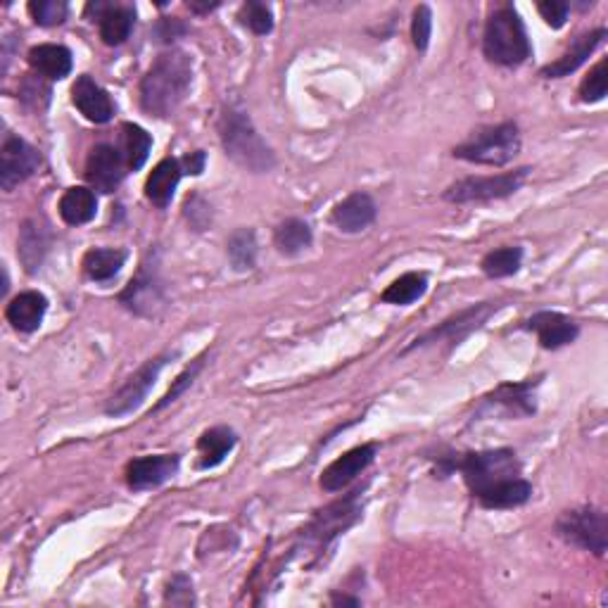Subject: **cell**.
I'll return each mask as SVG.
<instances>
[{
  "instance_id": "obj_1",
  "label": "cell",
  "mask_w": 608,
  "mask_h": 608,
  "mask_svg": "<svg viewBox=\"0 0 608 608\" xmlns=\"http://www.w3.org/2000/svg\"><path fill=\"white\" fill-rule=\"evenodd\" d=\"M193 86V60L183 50H167L152 62L141 81V105L155 117H169L179 110Z\"/></svg>"
},
{
  "instance_id": "obj_2",
  "label": "cell",
  "mask_w": 608,
  "mask_h": 608,
  "mask_svg": "<svg viewBox=\"0 0 608 608\" xmlns=\"http://www.w3.org/2000/svg\"><path fill=\"white\" fill-rule=\"evenodd\" d=\"M219 138L233 162L255 174H266L276 167L274 150L264 143L250 117L236 107H226L219 117Z\"/></svg>"
},
{
  "instance_id": "obj_3",
  "label": "cell",
  "mask_w": 608,
  "mask_h": 608,
  "mask_svg": "<svg viewBox=\"0 0 608 608\" xmlns=\"http://www.w3.org/2000/svg\"><path fill=\"white\" fill-rule=\"evenodd\" d=\"M483 50L487 60L504 67H516L530 57L528 31L521 15L511 5H504L487 19Z\"/></svg>"
},
{
  "instance_id": "obj_4",
  "label": "cell",
  "mask_w": 608,
  "mask_h": 608,
  "mask_svg": "<svg viewBox=\"0 0 608 608\" xmlns=\"http://www.w3.org/2000/svg\"><path fill=\"white\" fill-rule=\"evenodd\" d=\"M521 150V133L513 122L485 126L454 148V157L487 167H504Z\"/></svg>"
},
{
  "instance_id": "obj_5",
  "label": "cell",
  "mask_w": 608,
  "mask_h": 608,
  "mask_svg": "<svg viewBox=\"0 0 608 608\" xmlns=\"http://www.w3.org/2000/svg\"><path fill=\"white\" fill-rule=\"evenodd\" d=\"M456 468L464 473L466 485L471 487L473 497L490 487L504 483V480L518 478L521 464L511 449H492V452L466 454L464 459L456 461Z\"/></svg>"
},
{
  "instance_id": "obj_6",
  "label": "cell",
  "mask_w": 608,
  "mask_h": 608,
  "mask_svg": "<svg viewBox=\"0 0 608 608\" xmlns=\"http://www.w3.org/2000/svg\"><path fill=\"white\" fill-rule=\"evenodd\" d=\"M556 532L568 544L592 551L594 556H604L608 547V521L606 513L592 506H582V509H570L561 513L556 521Z\"/></svg>"
},
{
  "instance_id": "obj_7",
  "label": "cell",
  "mask_w": 608,
  "mask_h": 608,
  "mask_svg": "<svg viewBox=\"0 0 608 608\" xmlns=\"http://www.w3.org/2000/svg\"><path fill=\"white\" fill-rule=\"evenodd\" d=\"M528 174L530 169L523 167L497 176H468V179L456 181L445 190V200L464 205V202H487V200L509 198V195H513L523 186Z\"/></svg>"
},
{
  "instance_id": "obj_8",
  "label": "cell",
  "mask_w": 608,
  "mask_h": 608,
  "mask_svg": "<svg viewBox=\"0 0 608 608\" xmlns=\"http://www.w3.org/2000/svg\"><path fill=\"white\" fill-rule=\"evenodd\" d=\"M169 354H160V357L145 361V364L138 369L133 376L126 380V383L110 397V402L105 404V414L107 416H126L131 414L133 409H138L143 404V399L148 397V392L155 388V380L160 376L164 364H167Z\"/></svg>"
},
{
  "instance_id": "obj_9",
  "label": "cell",
  "mask_w": 608,
  "mask_h": 608,
  "mask_svg": "<svg viewBox=\"0 0 608 608\" xmlns=\"http://www.w3.org/2000/svg\"><path fill=\"white\" fill-rule=\"evenodd\" d=\"M41 167V152L19 136H5L0 148V186L12 190Z\"/></svg>"
},
{
  "instance_id": "obj_10",
  "label": "cell",
  "mask_w": 608,
  "mask_h": 608,
  "mask_svg": "<svg viewBox=\"0 0 608 608\" xmlns=\"http://www.w3.org/2000/svg\"><path fill=\"white\" fill-rule=\"evenodd\" d=\"M492 312H497V304H492V302L475 304V307L466 309V312L456 314L454 319L442 323L440 328H433L428 335H423L421 340H416L414 347L437 345V342H445V340L449 342V345H456V342L464 340L466 335L478 331V328L483 326L487 319H490Z\"/></svg>"
},
{
  "instance_id": "obj_11",
  "label": "cell",
  "mask_w": 608,
  "mask_h": 608,
  "mask_svg": "<svg viewBox=\"0 0 608 608\" xmlns=\"http://www.w3.org/2000/svg\"><path fill=\"white\" fill-rule=\"evenodd\" d=\"M126 162L122 152L112 145H95L86 160V181L100 193H114L124 181Z\"/></svg>"
},
{
  "instance_id": "obj_12",
  "label": "cell",
  "mask_w": 608,
  "mask_h": 608,
  "mask_svg": "<svg viewBox=\"0 0 608 608\" xmlns=\"http://www.w3.org/2000/svg\"><path fill=\"white\" fill-rule=\"evenodd\" d=\"M179 471V456L176 454H155L133 459L126 466V483L131 490H152L167 483Z\"/></svg>"
},
{
  "instance_id": "obj_13",
  "label": "cell",
  "mask_w": 608,
  "mask_h": 608,
  "mask_svg": "<svg viewBox=\"0 0 608 608\" xmlns=\"http://www.w3.org/2000/svg\"><path fill=\"white\" fill-rule=\"evenodd\" d=\"M376 445H361L350 449L347 454H342L340 459H335L326 471L321 473V487L326 492H338L342 487L352 483L357 475H361L369 468V464L376 456Z\"/></svg>"
},
{
  "instance_id": "obj_14",
  "label": "cell",
  "mask_w": 608,
  "mask_h": 608,
  "mask_svg": "<svg viewBox=\"0 0 608 608\" xmlns=\"http://www.w3.org/2000/svg\"><path fill=\"white\" fill-rule=\"evenodd\" d=\"M119 300H122L124 307L131 309L133 314L157 316L164 307V302H167V297H164V288L160 281H157V276L143 269L141 274L129 283V288L119 295Z\"/></svg>"
},
{
  "instance_id": "obj_15",
  "label": "cell",
  "mask_w": 608,
  "mask_h": 608,
  "mask_svg": "<svg viewBox=\"0 0 608 608\" xmlns=\"http://www.w3.org/2000/svg\"><path fill=\"white\" fill-rule=\"evenodd\" d=\"M525 328L537 335V340H540L544 350H559L563 345H570L580 333L578 323L570 321L568 316H563L559 312L532 314L528 323H525Z\"/></svg>"
},
{
  "instance_id": "obj_16",
  "label": "cell",
  "mask_w": 608,
  "mask_h": 608,
  "mask_svg": "<svg viewBox=\"0 0 608 608\" xmlns=\"http://www.w3.org/2000/svg\"><path fill=\"white\" fill-rule=\"evenodd\" d=\"M72 100L88 122L107 124L114 117V103L110 93L103 86H98L91 76H79L72 86Z\"/></svg>"
},
{
  "instance_id": "obj_17",
  "label": "cell",
  "mask_w": 608,
  "mask_h": 608,
  "mask_svg": "<svg viewBox=\"0 0 608 608\" xmlns=\"http://www.w3.org/2000/svg\"><path fill=\"white\" fill-rule=\"evenodd\" d=\"M376 202L369 193H352L333 209V224L345 233H359L376 221Z\"/></svg>"
},
{
  "instance_id": "obj_18",
  "label": "cell",
  "mask_w": 608,
  "mask_h": 608,
  "mask_svg": "<svg viewBox=\"0 0 608 608\" xmlns=\"http://www.w3.org/2000/svg\"><path fill=\"white\" fill-rule=\"evenodd\" d=\"M46 309H48L46 297L36 293V290H27V293H19L17 297H12L8 309H5V316H8L12 328H17L19 333H34L43 323Z\"/></svg>"
},
{
  "instance_id": "obj_19",
  "label": "cell",
  "mask_w": 608,
  "mask_h": 608,
  "mask_svg": "<svg viewBox=\"0 0 608 608\" xmlns=\"http://www.w3.org/2000/svg\"><path fill=\"white\" fill-rule=\"evenodd\" d=\"M29 65L43 79L60 81L72 72V50L57 43H41L29 50Z\"/></svg>"
},
{
  "instance_id": "obj_20",
  "label": "cell",
  "mask_w": 608,
  "mask_h": 608,
  "mask_svg": "<svg viewBox=\"0 0 608 608\" xmlns=\"http://www.w3.org/2000/svg\"><path fill=\"white\" fill-rule=\"evenodd\" d=\"M604 38H606V29H597V31H592V34L578 36L573 41V46H570L566 53L559 57V60L551 62V65L542 69V76H547V79H561V76L573 74L575 69H578L582 62H585L587 57L597 50V46L604 41Z\"/></svg>"
},
{
  "instance_id": "obj_21",
  "label": "cell",
  "mask_w": 608,
  "mask_h": 608,
  "mask_svg": "<svg viewBox=\"0 0 608 608\" xmlns=\"http://www.w3.org/2000/svg\"><path fill=\"white\" fill-rule=\"evenodd\" d=\"M183 174V167L179 160H162L157 164L155 169H152V174L148 176V181H145V195H148V200L152 205L157 207H167L171 198H174L176 186H179Z\"/></svg>"
},
{
  "instance_id": "obj_22",
  "label": "cell",
  "mask_w": 608,
  "mask_h": 608,
  "mask_svg": "<svg viewBox=\"0 0 608 608\" xmlns=\"http://www.w3.org/2000/svg\"><path fill=\"white\" fill-rule=\"evenodd\" d=\"M60 217L69 226H84L88 221L95 219L98 212V200L95 193L86 186H74L67 188L65 195L60 198Z\"/></svg>"
},
{
  "instance_id": "obj_23",
  "label": "cell",
  "mask_w": 608,
  "mask_h": 608,
  "mask_svg": "<svg viewBox=\"0 0 608 608\" xmlns=\"http://www.w3.org/2000/svg\"><path fill=\"white\" fill-rule=\"evenodd\" d=\"M532 497V485L523 478H511L478 494V502L485 509H516Z\"/></svg>"
},
{
  "instance_id": "obj_24",
  "label": "cell",
  "mask_w": 608,
  "mask_h": 608,
  "mask_svg": "<svg viewBox=\"0 0 608 608\" xmlns=\"http://www.w3.org/2000/svg\"><path fill=\"white\" fill-rule=\"evenodd\" d=\"M236 447V433L226 426L209 428L200 435L198 440V452H200V468H214L231 454V449Z\"/></svg>"
},
{
  "instance_id": "obj_25",
  "label": "cell",
  "mask_w": 608,
  "mask_h": 608,
  "mask_svg": "<svg viewBox=\"0 0 608 608\" xmlns=\"http://www.w3.org/2000/svg\"><path fill=\"white\" fill-rule=\"evenodd\" d=\"M133 22H136V12L129 5H107V10L100 15V38L107 46H122L126 38L131 36Z\"/></svg>"
},
{
  "instance_id": "obj_26",
  "label": "cell",
  "mask_w": 608,
  "mask_h": 608,
  "mask_svg": "<svg viewBox=\"0 0 608 608\" xmlns=\"http://www.w3.org/2000/svg\"><path fill=\"white\" fill-rule=\"evenodd\" d=\"M532 388H535V383L504 385V388H499L492 397H487V404L504 407L509 416L535 414V399H532V395H530Z\"/></svg>"
},
{
  "instance_id": "obj_27",
  "label": "cell",
  "mask_w": 608,
  "mask_h": 608,
  "mask_svg": "<svg viewBox=\"0 0 608 608\" xmlns=\"http://www.w3.org/2000/svg\"><path fill=\"white\" fill-rule=\"evenodd\" d=\"M48 250V238L43 226H38V221H24L22 231H19V259H22L27 271H34L41 266L43 255Z\"/></svg>"
},
{
  "instance_id": "obj_28",
  "label": "cell",
  "mask_w": 608,
  "mask_h": 608,
  "mask_svg": "<svg viewBox=\"0 0 608 608\" xmlns=\"http://www.w3.org/2000/svg\"><path fill=\"white\" fill-rule=\"evenodd\" d=\"M126 262L124 250H112V247H98L84 257V271L91 281H110L122 271Z\"/></svg>"
},
{
  "instance_id": "obj_29",
  "label": "cell",
  "mask_w": 608,
  "mask_h": 608,
  "mask_svg": "<svg viewBox=\"0 0 608 608\" xmlns=\"http://www.w3.org/2000/svg\"><path fill=\"white\" fill-rule=\"evenodd\" d=\"M274 243L281 255H300V252L312 245V228L302 219H285L283 224H278L276 228Z\"/></svg>"
},
{
  "instance_id": "obj_30",
  "label": "cell",
  "mask_w": 608,
  "mask_h": 608,
  "mask_svg": "<svg viewBox=\"0 0 608 608\" xmlns=\"http://www.w3.org/2000/svg\"><path fill=\"white\" fill-rule=\"evenodd\" d=\"M152 148L150 133L138 124H124L122 126V157L129 169H141L145 160H148Z\"/></svg>"
},
{
  "instance_id": "obj_31",
  "label": "cell",
  "mask_w": 608,
  "mask_h": 608,
  "mask_svg": "<svg viewBox=\"0 0 608 608\" xmlns=\"http://www.w3.org/2000/svg\"><path fill=\"white\" fill-rule=\"evenodd\" d=\"M354 502V499H350V502H340V504H333L328 506L326 511L319 513V518H316L312 530L316 532V537H319V542L323 540V544H326L331 537L338 535V532H342L347 528V525H352L354 516H357V509H350V504Z\"/></svg>"
},
{
  "instance_id": "obj_32",
  "label": "cell",
  "mask_w": 608,
  "mask_h": 608,
  "mask_svg": "<svg viewBox=\"0 0 608 608\" xmlns=\"http://www.w3.org/2000/svg\"><path fill=\"white\" fill-rule=\"evenodd\" d=\"M426 290H428V278L423 274H416V271H411V274L399 276L397 281H392L388 288H385L383 302L404 307V304L421 300V297L426 295Z\"/></svg>"
},
{
  "instance_id": "obj_33",
  "label": "cell",
  "mask_w": 608,
  "mask_h": 608,
  "mask_svg": "<svg viewBox=\"0 0 608 608\" xmlns=\"http://www.w3.org/2000/svg\"><path fill=\"white\" fill-rule=\"evenodd\" d=\"M228 259H231L233 269L247 271L255 266L257 259V238L252 228H238L228 238Z\"/></svg>"
},
{
  "instance_id": "obj_34",
  "label": "cell",
  "mask_w": 608,
  "mask_h": 608,
  "mask_svg": "<svg viewBox=\"0 0 608 608\" xmlns=\"http://www.w3.org/2000/svg\"><path fill=\"white\" fill-rule=\"evenodd\" d=\"M523 262V250L521 247H499V250L487 252L483 257V271L490 278H506L513 276L521 269Z\"/></svg>"
},
{
  "instance_id": "obj_35",
  "label": "cell",
  "mask_w": 608,
  "mask_h": 608,
  "mask_svg": "<svg viewBox=\"0 0 608 608\" xmlns=\"http://www.w3.org/2000/svg\"><path fill=\"white\" fill-rule=\"evenodd\" d=\"M67 3L65 0H31L29 12L36 24L41 27H57L67 19Z\"/></svg>"
},
{
  "instance_id": "obj_36",
  "label": "cell",
  "mask_w": 608,
  "mask_h": 608,
  "mask_svg": "<svg viewBox=\"0 0 608 608\" xmlns=\"http://www.w3.org/2000/svg\"><path fill=\"white\" fill-rule=\"evenodd\" d=\"M606 91H608V60H601L580 84V98L582 103H599V100L606 98Z\"/></svg>"
},
{
  "instance_id": "obj_37",
  "label": "cell",
  "mask_w": 608,
  "mask_h": 608,
  "mask_svg": "<svg viewBox=\"0 0 608 608\" xmlns=\"http://www.w3.org/2000/svg\"><path fill=\"white\" fill-rule=\"evenodd\" d=\"M240 19H243L245 27H250L257 36L269 34V31L274 29V12H271L269 5L257 3V0L243 5V10H240Z\"/></svg>"
},
{
  "instance_id": "obj_38",
  "label": "cell",
  "mask_w": 608,
  "mask_h": 608,
  "mask_svg": "<svg viewBox=\"0 0 608 608\" xmlns=\"http://www.w3.org/2000/svg\"><path fill=\"white\" fill-rule=\"evenodd\" d=\"M430 29H433V12L428 5H418L414 12V22H411V38L418 50H426L430 43Z\"/></svg>"
},
{
  "instance_id": "obj_39",
  "label": "cell",
  "mask_w": 608,
  "mask_h": 608,
  "mask_svg": "<svg viewBox=\"0 0 608 608\" xmlns=\"http://www.w3.org/2000/svg\"><path fill=\"white\" fill-rule=\"evenodd\" d=\"M202 364H205V361H202V359H198V361H195V364H193V366H190V369H186V371H183V373H181V376L174 380V385H171V388H169V392H167V395H164V397H162V402H160V404H157V407H155V411H160V409H164V407H169V404H171V402H176V399H179V397L183 395V392H186V390L190 388V385H193V380H195V376H198V373H200V369H202Z\"/></svg>"
},
{
  "instance_id": "obj_40",
  "label": "cell",
  "mask_w": 608,
  "mask_h": 608,
  "mask_svg": "<svg viewBox=\"0 0 608 608\" xmlns=\"http://www.w3.org/2000/svg\"><path fill=\"white\" fill-rule=\"evenodd\" d=\"M537 10H540L542 19L551 29H561L568 19V5L561 3V0H544V3L537 5Z\"/></svg>"
},
{
  "instance_id": "obj_41",
  "label": "cell",
  "mask_w": 608,
  "mask_h": 608,
  "mask_svg": "<svg viewBox=\"0 0 608 608\" xmlns=\"http://www.w3.org/2000/svg\"><path fill=\"white\" fill-rule=\"evenodd\" d=\"M181 167H183V171H186V174H193V176L202 174V171H205V152H202V150L190 152V155L183 157Z\"/></svg>"
},
{
  "instance_id": "obj_42",
  "label": "cell",
  "mask_w": 608,
  "mask_h": 608,
  "mask_svg": "<svg viewBox=\"0 0 608 608\" xmlns=\"http://www.w3.org/2000/svg\"><path fill=\"white\" fill-rule=\"evenodd\" d=\"M188 8L193 12H202V15H205V12L217 10L219 3H195V0H188Z\"/></svg>"
},
{
  "instance_id": "obj_43",
  "label": "cell",
  "mask_w": 608,
  "mask_h": 608,
  "mask_svg": "<svg viewBox=\"0 0 608 608\" xmlns=\"http://www.w3.org/2000/svg\"><path fill=\"white\" fill-rule=\"evenodd\" d=\"M333 604H335V606H340V604H342V606H345V604H347V606H359V599H350V597H333Z\"/></svg>"
}]
</instances>
